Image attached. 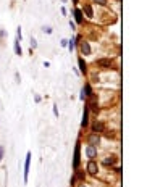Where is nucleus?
Returning <instances> with one entry per match:
<instances>
[{
    "label": "nucleus",
    "instance_id": "nucleus-1",
    "mask_svg": "<svg viewBox=\"0 0 168 187\" xmlns=\"http://www.w3.org/2000/svg\"><path fill=\"white\" fill-rule=\"evenodd\" d=\"M79 163H81V142H78L74 147V158H73V168L74 171L79 169Z\"/></svg>",
    "mask_w": 168,
    "mask_h": 187
},
{
    "label": "nucleus",
    "instance_id": "nucleus-2",
    "mask_svg": "<svg viewBox=\"0 0 168 187\" xmlns=\"http://www.w3.org/2000/svg\"><path fill=\"white\" fill-rule=\"evenodd\" d=\"M86 171L91 174V176H95V174L99 173V165H97V161H95V160H89V161H87Z\"/></svg>",
    "mask_w": 168,
    "mask_h": 187
},
{
    "label": "nucleus",
    "instance_id": "nucleus-3",
    "mask_svg": "<svg viewBox=\"0 0 168 187\" xmlns=\"http://www.w3.org/2000/svg\"><path fill=\"white\" fill-rule=\"evenodd\" d=\"M79 52H81L84 57H89L91 52H92V50H91V44L86 42V41H81V42H79Z\"/></svg>",
    "mask_w": 168,
    "mask_h": 187
},
{
    "label": "nucleus",
    "instance_id": "nucleus-4",
    "mask_svg": "<svg viewBox=\"0 0 168 187\" xmlns=\"http://www.w3.org/2000/svg\"><path fill=\"white\" fill-rule=\"evenodd\" d=\"M31 152L26 153V158H25V184H28V176H29V165H31Z\"/></svg>",
    "mask_w": 168,
    "mask_h": 187
},
{
    "label": "nucleus",
    "instance_id": "nucleus-5",
    "mask_svg": "<svg viewBox=\"0 0 168 187\" xmlns=\"http://www.w3.org/2000/svg\"><path fill=\"white\" fill-rule=\"evenodd\" d=\"M95 65H97L99 68H102V69H109L112 66V60L110 58H99L97 61H95Z\"/></svg>",
    "mask_w": 168,
    "mask_h": 187
},
{
    "label": "nucleus",
    "instance_id": "nucleus-6",
    "mask_svg": "<svg viewBox=\"0 0 168 187\" xmlns=\"http://www.w3.org/2000/svg\"><path fill=\"white\" fill-rule=\"evenodd\" d=\"M86 157L89 158V160H94V158L97 157V147L87 145V147H86Z\"/></svg>",
    "mask_w": 168,
    "mask_h": 187
},
{
    "label": "nucleus",
    "instance_id": "nucleus-7",
    "mask_svg": "<svg viewBox=\"0 0 168 187\" xmlns=\"http://www.w3.org/2000/svg\"><path fill=\"white\" fill-rule=\"evenodd\" d=\"M91 129H92L94 134H102L103 132V123L95 119V121L92 123V126H91Z\"/></svg>",
    "mask_w": 168,
    "mask_h": 187
},
{
    "label": "nucleus",
    "instance_id": "nucleus-8",
    "mask_svg": "<svg viewBox=\"0 0 168 187\" xmlns=\"http://www.w3.org/2000/svg\"><path fill=\"white\" fill-rule=\"evenodd\" d=\"M89 126V106H84V113H83V119H81V128H87Z\"/></svg>",
    "mask_w": 168,
    "mask_h": 187
},
{
    "label": "nucleus",
    "instance_id": "nucleus-9",
    "mask_svg": "<svg viewBox=\"0 0 168 187\" xmlns=\"http://www.w3.org/2000/svg\"><path fill=\"white\" fill-rule=\"evenodd\" d=\"M87 142H89V145H94V147H97L99 144H100V136L99 134H91L89 137H87Z\"/></svg>",
    "mask_w": 168,
    "mask_h": 187
},
{
    "label": "nucleus",
    "instance_id": "nucleus-10",
    "mask_svg": "<svg viewBox=\"0 0 168 187\" xmlns=\"http://www.w3.org/2000/svg\"><path fill=\"white\" fill-rule=\"evenodd\" d=\"M87 106H91V110H92L95 115L99 113V105H97V100H95V95H91V97H89V103H87Z\"/></svg>",
    "mask_w": 168,
    "mask_h": 187
},
{
    "label": "nucleus",
    "instance_id": "nucleus-11",
    "mask_svg": "<svg viewBox=\"0 0 168 187\" xmlns=\"http://www.w3.org/2000/svg\"><path fill=\"white\" fill-rule=\"evenodd\" d=\"M83 13H86V16L87 18H94V10H92V5L91 3H86V5L83 7Z\"/></svg>",
    "mask_w": 168,
    "mask_h": 187
},
{
    "label": "nucleus",
    "instance_id": "nucleus-12",
    "mask_svg": "<svg viewBox=\"0 0 168 187\" xmlns=\"http://www.w3.org/2000/svg\"><path fill=\"white\" fill-rule=\"evenodd\" d=\"M115 163H117V157L115 155H110V157H105L102 160V165H105V166H113Z\"/></svg>",
    "mask_w": 168,
    "mask_h": 187
},
{
    "label": "nucleus",
    "instance_id": "nucleus-13",
    "mask_svg": "<svg viewBox=\"0 0 168 187\" xmlns=\"http://www.w3.org/2000/svg\"><path fill=\"white\" fill-rule=\"evenodd\" d=\"M74 19H76V23H78V24H83V23H84L81 8H74Z\"/></svg>",
    "mask_w": 168,
    "mask_h": 187
},
{
    "label": "nucleus",
    "instance_id": "nucleus-14",
    "mask_svg": "<svg viewBox=\"0 0 168 187\" xmlns=\"http://www.w3.org/2000/svg\"><path fill=\"white\" fill-rule=\"evenodd\" d=\"M19 39H15V45H13V49H15V55H18V57H21L23 55V49H21V45H19Z\"/></svg>",
    "mask_w": 168,
    "mask_h": 187
},
{
    "label": "nucleus",
    "instance_id": "nucleus-15",
    "mask_svg": "<svg viewBox=\"0 0 168 187\" xmlns=\"http://www.w3.org/2000/svg\"><path fill=\"white\" fill-rule=\"evenodd\" d=\"M73 179H74V181H81V182H84V179H86V173H84V171L76 169V174L73 176Z\"/></svg>",
    "mask_w": 168,
    "mask_h": 187
},
{
    "label": "nucleus",
    "instance_id": "nucleus-16",
    "mask_svg": "<svg viewBox=\"0 0 168 187\" xmlns=\"http://www.w3.org/2000/svg\"><path fill=\"white\" fill-rule=\"evenodd\" d=\"M78 65H79V71H81L83 74L87 73V65L86 61H84V58H78Z\"/></svg>",
    "mask_w": 168,
    "mask_h": 187
},
{
    "label": "nucleus",
    "instance_id": "nucleus-17",
    "mask_svg": "<svg viewBox=\"0 0 168 187\" xmlns=\"http://www.w3.org/2000/svg\"><path fill=\"white\" fill-rule=\"evenodd\" d=\"M84 90H86V97H91V95H94L92 87H91L89 82H86V84H84Z\"/></svg>",
    "mask_w": 168,
    "mask_h": 187
},
{
    "label": "nucleus",
    "instance_id": "nucleus-18",
    "mask_svg": "<svg viewBox=\"0 0 168 187\" xmlns=\"http://www.w3.org/2000/svg\"><path fill=\"white\" fill-rule=\"evenodd\" d=\"M74 44H76L74 39H70V41H68V50H70V52L74 49Z\"/></svg>",
    "mask_w": 168,
    "mask_h": 187
},
{
    "label": "nucleus",
    "instance_id": "nucleus-19",
    "mask_svg": "<svg viewBox=\"0 0 168 187\" xmlns=\"http://www.w3.org/2000/svg\"><path fill=\"white\" fill-rule=\"evenodd\" d=\"M94 3H97V5H100V7H105L107 5V0H92Z\"/></svg>",
    "mask_w": 168,
    "mask_h": 187
},
{
    "label": "nucleus",
    "instance_id": "nucleus-20",
    "mask_svg": "<svg viewBox=\"0 0 168 187\" xmlns=\"http://www.w3.org/2000/svg\"><path fill=\"white\" fill-rule=\"evenodd\" d=\"M36 47H37V41H36L34 37H31V50H34Z\"/></svg>",
    "mask_w": 168,
    "mask_h": 187
},
{
    "label": "nucleus",
    "instance_id": "nucleus-21",
    "mask_svg": "<svg viewBox=\"0 0 168 187\" xmlns=\"http://www.w3.org/2000/svg\"><path fill=\"white\" fill-rule=\"evenodd\" d=\"M3 155H5V147H3V145H0V161L3 160Z\"/></svg>",
    "mask_w": 168,
    "mask_h": 187
},
{
    "label": "nucleus",
    "instance_id": "nucleus-22",
    "mask_svg": "<svg viewBox=\"0 0 168 187\" xmlns=\"http://www.w3.org/2000/svg\"><path fill=\"white\" fill-rule=\"evenodd\" d=\"M42 31H44L45 34H52V27H50V26H44Z\"/></svg>",
    "mask_w": 168,
    "mask_h": 187
},
{
    "label": "nucleus",
    "instance_id": "nucleus-23",
    "mask_svg": "<svg viewBox=\"0 0 168 187\" xmlns=\"http://www.w3.org/2000/svg\"><path fill=\"white\" fill-rule=\"evenodd\" d=\"M84 98H86V90H84V87L81 89V94H79V100L84 102Z\"/></svg>",
    "mask_w": 168,
    "mask_h": 187
},
{
    "label": "nucleus",
    "instance_id": "nucleus-24",
    "mask_svg": "<svg viewBox=\"0 0 168 187\" xmlns=\"http://www.w3.org/2000/svg\"><path fill=\"white\" fill-rule=\"evenodd\" d=\"M16 39H19V41H21V39H23V34H21V27H18V29H16Z\"/></svg>",
    "mask_w": 168,
    "mask_h": 187
},
{
    "label": "nucleus",
    "instance_id": "nucleus-25",
    "mask_svg": "<svg viewBox=\"0 0 168 187\" xmlns=\"http://www.w3.org/2000/svg\"><path fill=\"white\" fill-rule=\"evenodd\" d=\"M60 45L65 49V47H68V39H62V42H60Z\"/></svg>",
    "mask_w": 168,
    "mask_h": 187
},
{
    "label": "nucleus",
    "instance_id": "nucleus-26",
    "mask_svg": "<svg viewBox=\"0 0 168 187\" xmlns=\"http://www.w3.org/2000/svg\"><path fill=\"white\" fill-rule=\"evenodd\" d=\"M15 79H16V82H18V84L21 82V78H19V73H15Z\"/></svg>",
    "mask_w": 168,
    "mask_h": 187
},
{
    "label": "nucleus",
    "instance_id": "nucleus-27",
    "mask_svg": "<svg viewBox=\"0 0 168 187\" xmlns=\"http://www.w3.org/2000/svg\"><path fill=\"white\" fill-rule=\"evenodd\" d=\"M70 27H71V31H74V29H76V24H74L73 21H71V19H70Z\"/></svg>",
    "mask_w": 168,
    "mask_h": 187
},
{
    "label": "nucleus",
    "instance_id": "nucleus-28",
    "mask_svg": "<svg viewBox=\"0 0 168 187\" xmlns=\"http://www.w3.org/2000/svg\"><path fill=\"white\" fill-rule=\"evenodd\" d=\"M54 115H55V116H58V108H57V105H54Z\"/></svg>",
    "mask_w": 168,
    "mask_h": 187
},
{
    "label": "nucleus",
    "instance_id": "nucleus-29",
    "mask_svg": "<svg viewBox=\"0 0 168 187\" xmlns=\"http://www.w3.org/2000/svg\"><path fill=\"white\" fill-rule=\"evenodd\" d=\"M7 33H5V29H0V37H5Z\"/></svg>",
    "mask_w": 168,
    "mask_h": 187
},
{
    "label": "nucleus",
    "instance_id": "nucleus-30",
    "mask_svg": "<svg viewBox=\"0 0 168 187\" xmlns=\"http://www.w3.org/2000/svg\"><path fill=\"white\" fill-rule=\"evenodd\" d=\"M34 100H36V103H39V102H41V100H42V98H41V97H39V95H36V97H34Z\"/></svg>",
    "mask_w": 168,
    "mask_h": 187
},
{
    "label": "nucleus",
    "instance_id": "nucleus-31",
    "mask_svg": "<svg viewBox=\"0 0 168 187\" xmlns=\"http://www.w3.org/2000/svg\"><path fill=\"white\" fill-rule=\"evenodd\" d=\"M79 187H86V186H84V182H81V184H79Z\"/></svg>",
    "mask_w": 168,
    "mask_h": 187
}]
</instances>
